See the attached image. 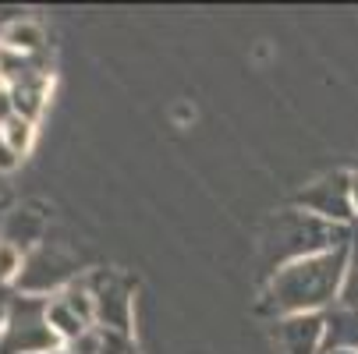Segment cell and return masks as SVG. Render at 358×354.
Here are the masks:
<instances>
[{"instance_id": "5bb4252c", "label": "cell", "mask_w": 358, "mask_h": 354, "mask_svg": "<svg viewBox=\"0 0 358 354\" xmlns=\"http://www.w3.org/2000/svg\"><path fill=\"white\" fill-rule=\"evenodd\" d=\"M18 160H22V156H15L11 149H8L4 142H0V170H15V167H18Z\"/></svg>"}, {"instance_id": "30bf717a", "label": "cell", "mask_w": 358, "mask_h": 354, "mask_svg": "<svg viewBox=\"0 0 358 354\" xmlns=\"http://www.w3.org/2000/svg\"><path fill=\"white\" fill-rule=\"evenodd\" d=\"M32 138H36V121L29 117H8L4 124H0V142H4L15 156H25L32 149Z\"/></svg>"}, {"instance_id": "52a82bcc", "label": "cell", "mask_w": 358, "mask_h": 354, "mask_svg": "<svg viewBox=\"0 0 358 354\" xmlns=\"http://www.w3.org/2000/svg\"><path fill=\"white\" fill-rule=\"evenodd\" d=\"M280 344L287 354H323V312L280 319Z\"/></svg>"}, {"instance_id": "ba28073f", "label": "cell", "mask_w": 358, "mask_h": 354, "mask_svg": "<svg viewBox=\"0 0 358 354\" xmlns=\"http://www.w3.org/2000/svg\"><path fill=\"white\" fill-rule=\"evenodd\" d=\"M358 354V312L334 305L323 312V354Z\"/></svg>"}, {"instance_id": "7a4b0ae2", "label": "cell", "mask_w": 358, "mask_h": 354, "mask_svg": "<svg viewBox=\"0 0 358 354\" xmlns=\"http://www.w3.org/2000/svg\"><path fill=\"white\" fill-rule=\"evenodd\" d=\"M351 234H355L351 227H337V223H327L305 209H291V213H277V220L270 223L266 241H263V256H266V266L277 273L291 263L351 244Z\"/></svg>"}, {"instance_id": "4fadbf2b", "label": "cell", "mask_w": 358, "mask_h": 354, "mask_svg": "<svg viewBox=\"0 0 358 354\" xmlns=\"http://www.w3.org/2000/svg\"><path fill=\"white\" fill-rule=\"evenodd\" d=\"M96 354H135V347H131L128 333H117V330H103V326H99Z\"/></svg>"}, {"instance_id": "3957f363", "label": "cell", "mask_w": 358, "mask_h": 354, "mask_svg": "<svg viewBox=\"0 0 358 354\" xmlns=\"http://www.w3.org/2000/svg\"><path fill=\"white\" fill-rule=\"evenodd\" d=\"M61 351L57 333L46 319V297H18L8 305L0 326V354H50Z\"/></svg>"}, {"instance_id": "9a60e30c", "label": "cell", "mask_w": 358, "mask_h": 354, "mask_svg": "<svg viewBox=\"0 0 358 354\" xmlns=\"http://www.w3.org/2000/svg\"><path fill=\"white\" fill-rule=\"evenodd\" d=\"M351 198H355V216H358V170L351 174Z\"/></svg>"}, {"instance_id": "9c48e42d", "label": "cell", "mask_w": 358, "mask_h": 354, "mask_svg": "<svg viewBox=\"0 0 358 354\" xmlns=\"http://www.w3.org/2000/svg\"><path fill=\"white\" fill-rule=\"evenodd\" d=\"M0 46L11 50V54H18V57H32L36 50L43 46V32H39V25H32V22H15V25L4 29V36H0Z\"/></svg>"}, {"instance_id": "8992f818", "label": "cell", "mask_w": 358, "mask_h": 354, "mask_svg": "<svg viewBox=\"0 0 358 354\" xmlns=\"http://www.w3.org/2000/svg\"><path fill=\"white\" fill-rule=\"evenodd\" d=\"M89 294H92V305H96V323H103V330H117L124 333L128 330V309H131V297H128V287L110 276V273H99L92 283H85Z\"/></svg>"}, {"instance_id": "e0dca14e", "label": "cell", "mask_w": 358, "mask_h": 354, "mask_svg": "<svg viewBox=\"0 0 358 354\" xmlns=\"http://www.w3.org/2000/svg\"><path fill=\"white\" fill-rule=\"evenodd\" d=\"M341 354H351V351H341Z\"/></svg>"}, {"instance_id": "5b68a950", "label": "cell", "mask_w": 358, "mask_h": 354, "mask_svg": "<svg viewBox=\"0 0 358 354\" xmlns=\"http://www.w3.org/2000/svg\"><path fill=\"white\" fill-rule=\"evenodd\" d=\"M298 206L327 223L351 227L355 220V198H351V174H327L298 195Z\"/></svg>"}, {"instance_id": "7c38bea8", "label": "cell", "mask_w": 358, "mask_h": 354, "mask_svg": "<svg viewBox=\"0 0 358 354\" xmlns=\"http://www.w3.org/2000/svg\"><path fill=\"white\" fill-rule=\"evenodd\" d=\"M22 266H25L22 248H18V244H11V241H0V287L11 283V280H18Z\"/></svg>"}, {"instance_id": "2e32d148", "label": "cell", "mask_w": 358, "mask_h": 354, "mask_svg": "<svg viewBox=\"0 0 358 354\" xmlns=\"http://www.w3.org/2000/svg\"><path fill=\"white\" fill-rule=\"evenodd\" d=\"M50 354H71V351H50Z\"/></svg>"}, {"instance_id": "6da1fadb", "label": "cell", "mask_w": 358, "mask_h": 354, "mask_svg": "<svg viewBox=\"0 0 358 354\" xmlns=\"http://www.w3.org/2000/svg\"><path fill=\"white\" fill-rule=\"evenodd\" d=\"M344 273H348V244L323 251V256H309L301 263H291L270 276L266 309L277 312L280 319L320 316L341 301Z\"/></svg>"}, {"instance_id": "277c9868", "label": "cell", "mask_w": 358, "mask_h": 354, "mask_svg": "<svg viewBox=\"0 0 358 354\" xmlns=\"http://www.w3.org/2000/svg\"><path fill=\"white\" fill-rule=\"evenodd\" d=\"M78 276V263L61 248H36L25 259L22 273H18V287L36 297V294H61L75 283Z\"/></svg>"}, {"instance_id": "8fae6325", "label": "cell", "mask_w": 358, "mask_h": 354, "mask_svg": "<svg viewBox=\"0 0 358 354\" xmlns=\"http://www.w3.org/2000/svg\"><path fill=\"white\" fill-rule=\"evenodd\" d=\"M337 305L358 312V230L351 234V244H348V273H344V287H341Z\"/></svg>"}]
</instances>
